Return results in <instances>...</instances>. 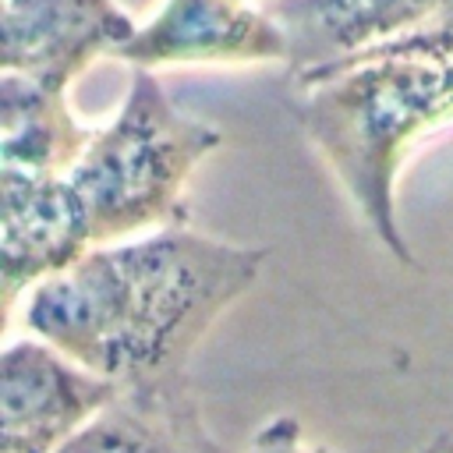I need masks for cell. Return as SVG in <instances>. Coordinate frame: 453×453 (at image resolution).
Instances as JSON below:
<instances>
[{
	"mask_svg": "<svg viewBox=\"0 0 453 453\" xmlns=\"http://www.w3.org/2000/svg\"><path fill=\"white\" fill-rule=\"evenodd\" d=\"M265 248L166 226L134 244L92 248L35 283L21 326L120 386L184 372L209 326L258 280Z\"/></svg>",
	"mask_w": 453,
	"mask_h": 453,
	"instance_id": "obj_1",
	"label": "cell"
},
{
	"mask_svg": "<svg viewBox=\"0 0 453 453\" xmlns=\"http://www.w3.org/2000/svg\"><path fill=\"white\" fill-rule=\"evenodd\" d=\"M453 117V64L439 57H375L319 81L301 106L308 138L333 163L368 226L407 265L414 255L393 216V173L403 145Z\"/></svg>",
	"mask_w": 453,
	"mask_h": 453,
	"instance_id": "obj_2",
	"label": "cell"
},
{
	"mask_svg": "<svg viewBox=\"0 0 453 453\" xmlns=\"http://www.w3.org/2000/svg\"><path fill=\"white\" fill-rule=\"evenodd\" d=\"M223 134L202 120L180 117L159 81L134 67L131 96L103 134L64 173L67 195L85 226L88 248L142 226H184L180 188Z\"/></svg>",
	"mask_w": 453,
	"mask_h": 453,
	"instance_id": "obj_3",
	"label": "cell"
},
{
	"mask_svg": "<svg viewBox=\"0 0 453 453\" xmlns=\"http://www.w3.org/2000/svg\"><path fill=\"white\" fill-rule=\"evenodd\" d=\"M120 389L46 340H18L0 357V449L57 453Z\"/></svg>",
	"mask_w": 453,
	"mask_h": 453,
	"instance_id": "obj_4",
	"label": "cell"
},
{
	"mask_svg": "<svg viewBox=\"0 0 453 453\" xmlns=\"http://www.w3.org/2000/svg\"><path fill=\"white\" fill-rule=\"evenodd\" d=\"M138 32L113 0H7L4 71L67 85L96 53H117Z\"/></svg>",
	"mask_w": 453,
	"mask_h": 453,
	"instance_id": "obj_5",
	"label": "cell"
},
{
	"mask_svg": "<svg viewBox=\"0 0 453 453\" xmlns=\"http://www.w3.org/2000/svg\"><path fill=\"white\" fill-rule=\"evenodd\" d=\"M258 11L283 32L294 74L311 81L389 42L393 32L421 28L439 0H265Z\"/></svg>",
	"mask_w": 453,
	"mask_h": 453,
	"instance_id": "obj_6",
	"label": "cell"
},
{
	"mask_svg": "<svg viewBox=\"0 0 453 453\" xmlns=\"http://www.w3.org/2000/svg\"><path fill=\"white\" fill-rule=\"evenodd\" d=\"M57 453H234L202 421L184 372L131 382Z\"/></svg>",
	"mask_w": 453,
	"mask_h": 453,
	"instance_id": "obj_7",
	"label": "cell"
},
{
	"mask_svg": "<svg viewBox=\"0 0 453 453\" xmlns=\"http://www.w3.org/2000/svg\"><path fill=\"white\" fill-rule=\"evenodd\" d=\"M117 57L134 67L170 60H283V32L241 0H166L163 14L142 28Z\"/></svg>",
	"mask_w": 453,
	"mask_h": 453,
	"instance_id": "obj_8",
	"label": "cell"
},
{
	"mask_svg": "<svg viewBox=\"0 0 453 453\" xmlns=\"http://www.w3.org/2000/svg\"><path fill=\"white\" fill-rule=\"evenodd\" d=\"M0 180L64 177L96 138L67 113L60 85L14 71L0 81Z\"/></svg>",
	"mask_w": 453,
	"mask_h": 453,
	"instance_id": "obj_9",
	"label": "cell"
},
{
	"mask_svg": "<svg viewBox=\"0 0 453 453\" xmlns=\"http://www.w3.org/2000/svg\"><path fill=\"white\" fill-rule=\"evenodd\" d=\"M244 453H340V449L322 446V442H308L301 432V421L290 414H280L258 428V435L248 442Z\"/></svg>",
	"mask_w": 453,
	"mask_h": 453,
	"instance_id": "obj_10",
	"label": "cell"
},
{
	"mask_svg": "<svg viewBox=\"0 0 453 453\" xmlns=\"http://www.w3.org/2000/svg\"><path fill=\"white\" fill-rule=\"evenodd\" d=\"M425 25L453 32V0H439V11H435V18H432V21H425Z\"/></svg>",
	"mask_w": 453,
	"mask_h": 453,
	"instance_id": "obj_11",
	"label": "cell"
},
{
	"mask_svg": "<svg viewBox=\"0 0 453 453\" xmlns=\"http://www.w3.org/2000/svg\"><path fill=\"white\" fill-rule=\"evenodd\" d=\"M418 453H453V439H449V435H435V439L425 442Z\"/></svg>",
	"mask_w": 453,
	"mask_h": 453,
	"instance_id": "obj_12",
	"label": "cell"
}]
</instances>
